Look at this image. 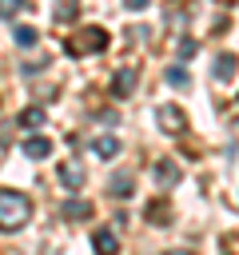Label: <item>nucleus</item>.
Masks as SVG:
<instances>
[{
    "instance_id": "nucleus-19",
    "label": "nucleus",
    "mask_w": 239,
    "mask_h": 255,
    "mask_svg": "<svg viewBox=\"0 0 239 255\" xmlns=\"http://www.w3.org/2000/svg\"><path fill=\"white\" fill-rule=\"evenodd\" d=\"M195 48H199L195 40H179V60H187V56H195Z\"/></svg>"
},
{
    "instance_id": "nucleus-12",
    "label": "nucleus",
    "mask_w": 239,
    "mask_h": 255,
    "mask_svg": "<svg viewBox=\"0 0 239 255\" xmlns=\"http://www.w3.org/2000/svg\"><path fill=\"white\" fill-rule=\"evenodd\" d=\"M60 215H64V219H92V215H96V207H92L88 199H64Z\"/></svg>"
},
{
    "instance_id": "nucleus-4",
    "label": "nucleus",
    "mask_w": 239,
    "mask_h": 255,
    "mask_svg": "<svg viewBox=\"0 0 239 255\" xmlns=\"http://www.w3.org/2000/svg\"><path fill=\"white\" fill-rule=\"evenodd\" d=\"M135 84H139V72H135V68H120V72L112 76V100H127V96L135 92Z\"/></svg>"
},
{
    "instance_id": "nucleus-16",
    "label": "nucleus",
    "mask_w": 239,
    "mask_h": 255,
    "mask_svg": "<svg viewBox=\"0 0 239 255\" xmlns=\"http://www.w3.org/2000/svg\"><path fill=\"white\" fill-rule=\"evenodd\" d=\"M147 219H151V223H155V227H167V219H171V207H167V203H159V199H155V203H151V207H147Z\"/></svg>"
},
{
    "instance_id": "nucleus-14",
    "label": "nucleus",
    "mask_w": 239,
    "mask_h": 255,
    "mask_svg": "<svg viewBox=\"0 0 239 255\" xmlns=\"http://www.w3.org/2000/svg\"><path fill=\"white\" fill-rule=\"evenodd\" d=\"M12 40H16L20 48H36V40H40V32H36L32 24H16V28H12Z\"/></svg>"
},
{
    "instance_id": "nucleus-8",
    "label": "nucleus",
    "mask_w": 239,
    "mask_h": 255,
    "mask_svg": "<svg viewBox=\"0 0 239 255\" xmlns=\"http://www.w3.org/2000/svg\"><path fill=\"white\" fill-rule=\"evenodd\" d=\"M92 251H96V255H120L116 231H112V227H96V231H92Z\"/></svg>"
},
{
    "instance_id": "nucleus-5",
    "label": "nucleus",
    "mask_w": 239,
    "mask_h": 255,
    "mask_svg": "<svg viewBox=\"0 0 239 255\" xmlns=\"http://www.w3.org/2000/svg\"><path fill=\"white\" fill-rule=\"evenodd\" d=\"M235 72H239V60H235L231 52H219L215 64H211V80H215V84H231Z\"/></svg>"
},
{
    "instance_id": "nucleus-11",
    "label": "nucleus",
    "mask_w": 239,
    "mask_h": 255,
    "mask_svg": "<svg viewBox=\"0 0 239 255\" xmlns=\"http://www.w3.org/2000/svg\"><path fill=\"white\" fill-rule=\"evenodd\" d=\"M92 155L96 159H116L120 155V139L116 135H96L92 139Z\"/></svg>"
},
{
    "instance_id": "nucleus-1",
    "label": "nucleus",
    "mask_w": 239,
    "mask_h": 255,
    "mask_svg": "<svg viewBox=\"0 0 239 255\" xmlns=\"http://www.w3.org/2000/svg\"><path fill=\"white\" fill-rule=\"evenodd\" d=\"M32 219V199L16 187H0V231H20Z\"/></svg>"
},
{
    "instance_id": "nucleus-9",
    "label": "nucleus",
    "mask_w": 239,
    "mask_h": 255,
    "mask_svg": "<svg viewBox=\"0 0 239 255\" xmlns=\"http://www.w3.org/2000/svg\"><path fill=\"white\" fill-rule=\"evenodd\" d=\"M131 191H135V175H131V171H116V175L108 179V195H112V199H127Z\"/></svg>"
},
{
    "instance_id": "nucleus-21",
    "label": "nucleus",
    "mask_w": 239,
    "mask_h": 255,
    "mask_svg": "<svg viewBox=\"0 0 239 255\" xmlns=\"http://www.w3.org/2000/svg\"><path fill=\"white\" fill-rule=\"evenodd\" d=\"M163 255H191V251H179V247H175V251H163Z\"/></svg>"
},
{
    "instance_id": "nucleus-2",
    "label": "nucleus",
    "mask_w": 239,
    "mask_h": 255,
    "mask_svg": "<svg viewBox=\"0 0 239 255\" xmlns=\"http://www.w3.org/2000/svg\"><path fill=\"white\" fill-rule=\"evenodd\" d=\"M104 48H108V32H104L100 24L76 28V32H68V40H64V52H68L72 60H80V56H96V52H104Z\"/></svg>"
},
{
    "instance_id": "nucleus-7",
    "label": "nucleus",
    "mask_w": 239,
    "mask_h": 255,
    "mask_svg": "<svg viewBox=\"0 0 239 255\" xmlns=\"http://www.w3.org/2000/svg\"><path fill=\"white\" fill-rule=\"evenodd\" d=\"M179 175H183V171H179L171 159H159V163L151 167V179H155V187H159V191H171V187L179 183Z\"/></svg>"
},
{
    "instance_id": "nucleus-15",
    "label": "nucleus",
    "mask_w": 239,
    "mask_h": 255,
    "mask_svg": "<svg viewBox=\"0 0 239 255\" xmlns=\"http://www.w3.org/2000/svg\"><path fill=\"white\" fill-rule=\"evenodd\" d=\"M20 128H28V131H36V128H44V108H36V104H28V108L20 112Z\"/></svg>"
},
{
    "instance_id": "nucleus-10",
    "label": "nucleus",
    "mask_w": 239,
    "mask_h": 255,
    "mask_svg": "<svg viewBox=\"0 0 239 255\" xmlns=\"http://www.w3.org/2000/svg\"><path fill=\"white\" fill-rule=\"evenodd\" d=\"M24 155H28V159H48V155H52V139L32 131V135L24 139Z\"/></svg>"
},
{
    "instance_id": "nucleus-17",
    "label": "nucleus",
    "mask_w": 239,
    "mask_h": 255,
    "mask_svg": "<svg viewBox=\"0 0 239 255\" xmlns=\"http://www.w3.org/2000/svg\"><path fill=\"white\" fill-rule=\"evenodd\" d=\"M28 8V0H0V20H12Z\"/></svg>"
},
{
    "instance_id": "nucleus-3",
    "label": "nucleus",
    "mask_w": 239,
    "mask_h": 255,
    "mask_svg": "<svg viewBox=\"0 0 239 255\" xmlns=\"http://www.w3.org/2000/svg\"><path fill=\"white\" fill-rule=\"evenodd\" d=\"M155 124H159L163 135H183L187 131V112L179 104H159L155 108Z\"/></svg>"
},
{
    "instance_id": "nucleus-18",
    "label": "nucleus",
    "mask_w": 239,
    "mask_h": 255,
    "mask_svg": "<svg viewBox=\"0 0 239 255\" xmlns=\"http://www.w3.org/2000/svg\"><path fill=\"white\" fill-rule=\"evenodd\" d=\"M167 80H171L175 88H183V84H187V72H183V68L175 64V68H167Z\"/></svg>"
},
{
    "instance_id": "nucleus-6",
    "label": "nucleus",
    "mask_w": 239,
    "mask_h": 255,
    "mask_svg": "<svg viewBox=\"0 0 239 255\" xmlns=\"http://www.w3.org/2000/svg\"><path fill=\"white\" fill-rule=\"evenodd\" d=\"M84 179H88V171H84L80 159H64V163H60V183H64L68 191H80Z\"/></svg>"
},
{
    "instance_id": "nucleus-20",
    "label": "nucleus",
    "mask_w": 239,
    "mask_h": 255,
    "mask_svg": "<svg viewBox=\"0 0 239 255\" xmlns=\"http://www.w3.org/2000/svg\"><path fill=\"white\" fill-rule=\"evenodd\" d=\"M151 0H123V8H131V12H143Z\"/></svg>"
},
{
    "instance_id": "nucleus-13",
    "label": "nucleus",
    "mask_w": 239,
    "mask_h": 255,
    "mask_svg": "<svg viewBox=\"0 0 239 255\" xmlns=\"http://www.w3.org/2000/svg\"><path fill=\"white\" fill-rule=\"evenodd\" d=\"M52 16H56L60 24H72V20L80 16V0H56V4H52Z\"/></svg>"
}]
</instances>
